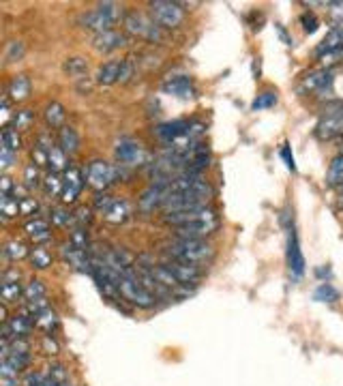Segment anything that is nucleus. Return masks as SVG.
Wrapping results in <instances>:
<instances>
[{
    "mask_svg": "<svg viewBox=\"0 0 343 386\" xmlns=\"http://www.w3.org/2000/svg\"><path fill=\"white\" fill-rule=\"evenodd\" d=\"M163 253L168 257L181 262H189L195 266H202L206 260L215 255V247L208 245L206 240H195V238H172V243L163 247Z\"/></svg>",
    "mask_w": 343,
    "mask_h": 386,
    "instance_id": "nucleus-1",
    "label": "nucleus"
},
{
    "mask_svg": "<svg viewBox=\"0 0 343 386\" xmlns=\"http://www.w3.org/2000/svg\"><path fill=\"white\" fill-rule=\"evenodd\" d=\"M120 18H125V15H123V7L118 3H99L92 11L81 15L79 24H81V28L92 30L94 35H99V32L114 30V26H116V22Z\"/></svg>",
    "mask_w": 343,
    "mask_h": 386,
    "instance_id": "nucleus-2",
    "label": "nucleus"
},
{
    "mask_svg": "<svg viewBox=\"0 0 343 386\" xmlns=\"http://www.w3.org/2000/svg\"><path fill=\"white\" fill-rule=\"evenodd\" d=\"M118 290H120V298L127 300L129 305H134L138 309H153L157 307V296L151 294L149 290L142 285V281L138 279V270H134L131 275H127L120 279L118 283Z\"/></svg>",
    "mask_w": 343,
    "mask_h": 386,
    "instance_id": "nucleus-3",
    "label": "nucleus"
},
{
    "mask_svg": "<svg viewBox=\"0 0 343 386\" xmlns=\"http://www.w3.org/2000/svg\"><path fill=\"white\" fill-rule=\"evenodd\" d=\"M314 133L322 142L337 140L343 136V101H335L324 107Z\"/></svg>",
    "mask_w": 343,
    "mask_h": 386,
    "instance_id": "nucleus-4",
    "label": "nucleus"
},
{
    "mask_svg": "<svg viewBox=\"0 0 343 386\" xmlns=\"http://www.w3.org/2000/svg\"><path fill=\"white\" fill-rule=\"evenodd\" d=\"M123 26L129 35L146 39L151 43H159L163 41V28L159 24L153 22V18H146V15L138 13V11H129L123 18Z\"/></svg>",
    "mask_w": 343,
    "mask_h": 386,
    "instance_id": "nucleus-5",
    "label": "nucleus"
},
{
    "mask_svg": "<svg viewBox=\"0 0 343 386\" xmlns=\"http://www.w3.org/2000/svg\"><path fill=\"white\" fill-rule=\"evenodd\" d=\"M151 18L161 28L174 30L185 22V9L181 3H172V0H155L151 3Z\"/></svg>",
    "mask_w": 343,
    "mask_h": 386,
    "instance_id": "nucleus-6",
    "label": "nucleus"
},
{
    "mask_svg": "<svg viewBox=\"0 0 343 386\" xmlns=\"http://www.w3.org/2000/svg\"><path fill=\"white\" fill-rule=\"evenodd\" d=\"M84 176H86V185H90L97 191H105L110 185H114L120 179V170L103 159H94L86 166Z\"/></svg>",
    "mask_w": 343,
    "mask_h": 386,
    "instance_id": "nucleus-7",
    "label": "nucleus"
},
{
    "mask_svg": "<svg viewBox=\"0 0 343 386\" xmlns=\"http://www.w3.org/2000/svg\"><path fill=\"white\" fill-rule=\"evenodd\" d=\"M86 185V176L84 172H81L77 166H69L67 172L62 174V204L67 206V204H75L77 198L81 196V189H84Z\"/></svg>",
    "mask_w": 343,
    "mask_h": 386,
    "instance_id": "nucleus-8",
    "label": "nucleus"
},
{
    "mask_svg": "<svg viewBox=\"0 0 343 386\" xmlns=\"http://www.w3.org/2000/svg\"><path fill=\"white\" fill-rule=\"evenodd\" d=\"M161 266H166L172 275L181 281V285H198L200 279H202V268L195 266V264H189V262H181V260H174V257H168L161 262Z\"/></svg>",
    "mask_w": 343,
    "mask_h": 386,
    "instance_id": "nucleus-9",
    "label": "nucleus"
},
{
    "mask_svg": "<svg viewBox=\"0 0 343 386\" xmlns=\"http://www.w3.org/2000/svg\"><path fill=\"white\" fill-rule=\"evenodd\" d=\"M32 329H35V322L28 311H20L9 318V322L3 324V344H9L18 337H30Z\"/></svg>",
    "mask_w": 343,
    "mask_h": 386,
    "instance_id": "nucleus-10",
    "label": "nucleus"
},
{
    "mask_svg": "<svg viewBox=\"0 0 343 386\" xmlns=\"http://www.w3.org/2000/svg\"><path fill=\"white\" fill-rule=\"evenodd\" d=\"M217 219L215 211L210 208H193V211H174V213H166L161 217V221L166 225H172V228H181V225H189L195 221H212Z\"/></svg>",
    "mask_w": 343,
    "mask_h": 386,
    "instance_id": "nucleus-11",
    "label": "nucleus"
},
{
    "mask_svg": "<svg viewBox=\"0 0 343 386\" xmlns=\"http://www.w3.org/2000/svg\"><path fill=\"white\" fill-rule=\"evenodd\" d=\"M114 157H116V161L123 166H140L144 164L146 153L142 151L140 142L131 138H123L116 146H114Z\"/></svg>",
    "mask_w": 343,
    "mask_h": 386,
    "instance_id": "nucleus-12",
    "label": "nucleus"
},
{
    "mask_svg": "<svg viewBox=\"0 0 343 386\" xmlns=\"http://www.w3.org/2000/svg\"><path fill=\"white\" fill-rule=\"evenodd\" d=\"M24 287L20 283V270L18 268H7L3 272V285H0V296H3L5 305H15L24 298Z\"/></svg>",
    "mask_w": 343,
    "mask_h": 386,
    "instance_id": "nucleus-13",
    "label": "nucleus"
},
{
    "mask_svg": "<svg viewBox=\"0 0 343 386\" xmlns=\"http://www.w3.org/2000/svg\"><path fill=\"white\" fill-rule=\"evenodd\" d=\"M170 196H172L170 183H153L149 189L142 191V196H140V208H142V211H146V213H151V211H155V208H159V206L166 204Z\"/></svg>",
    "mask_w": 343,
    "mask_h": 386,
    "instance_id": "nucleus-14",
    "label": "nucleus"
},
{
    "mask_svg": "<svg viewBox=\"0 0 343 386\" xmlns=\"http://www.w3.org/2000/svg\"><path fill=\"white\" fill-rule=\"evenodd\" d=\"M129 43L127 35L120 30H105V32H99V35L92 37V47L97 52H103V54H110V52H116L120 47H125Z\"/></svg>",
    "mask_w": 343,
    "mask_h": 386,
    "instance_id": "nucleus-15",
    "label": "nucleus"
},
{
    "mask_svg": "<svg viewBox=\"0 0 343 386\" xmlns=\"http://www.w3.org/2000/svg\"><path fill=\"white\" fill-rule=\"evenodd\" d=\"M333 86V73L331 69H316L312 73H307L301 82V90L305 92H316V94H324L329 92Z\"/></svg>",
    "mask_w": 343,
    "mask_h": 386,
    "instance_id": "nucleus-16",
    "label": "nucleus"
},
{
    "mask_svg": "<svg viewBox=\"0 0 343 386\" xmlns=\"http://www.w3.org/2000/svg\"><path fill=\"white\" fill-rule=\"evenodd\" d=\"M219 228V221H195L189 225H181V228H174V238H195V240H204L208 234H212Z\"/></svg>",
    "mask_w": 343,
    "mask_h": 386,
    "instance_id": "nucleus-17",
    "label": "nucleus"
},
{
    "mask_svg": "<svg viewBox=\"0 0 343 386\" xmlns=\"http://www.w3.org/2000/svg\"><path fill=\"white\" fill-rule=\"evenodd\" d=\"M288 266H290L294 277H301L305 272V257H303L298 236H296V230L294 228L288 230Z\"/></svg>",
    "mask_w": 343,
    "mask_h": 386,
    "instance_id": "nucleus-18",
    "label": "nucleus"
},
{
    "mask_svg": "<svg viewBox=\"0 0 343 386\" xmlns=\"http://www.w3.org/2000/svg\"><path fill=\"white\" fill-rule=\"evenodd\" d=\"M189 127L191 123L187 120H170V123H161L155 127V136L161 140V142H168V144H174L181 138H185L189 133Z\"/></svg>",
    "mask_w": 343,
    "mask_h": 386,
    "instance_id": "nucleus-19",
    "label": "nucleus"
},
{
    "mask_svg": "<svg viewBox=\"0 0 343 386\" xmlns=\"http://www.w3.org/2000/svg\"><path fill=\"white\" fill-rule=\"evenodd\" d=\"M32 92V82L26 73H18L11 77V82L7 86V96L13 103H24Z\"/></svg>",
    "mask_w": 343,
    "mask_h": 386,
    "instance_id": "nucleus-20",
    "label": "nucleus"
},
{
    "mask_svg": "<svg viewBox=\"0 0 343 386\" xmlns=\"http://www.w3.org/2000/svg\"><path fill=\"white\" fill-rule=\"evenodd\" d=\"M120 67H123V58H112L107 62H103L99 71H97V84H103V86H112L118 82V75H120Z\"/></svg>",
    "mask_w": 343,
    "mask_h": 386,
    "instance_id": "nucleus-21",
    "label": "nucleus"
},
{
    "mask_svg": "<svg viewBox=\"0 0 343 386\" xmlns=\"http://www.w3.org/2000/svg\"><path fill=\"white\" fill-rule=\"evenodd\" d=\"M24 234L30 238V240H35V243H45L47 238H50L52 234V228H50V223H47L45 219H30L24 223Z\"/></svg>",
    "mask_w": 343,
    "mask_h": 386,
    "instance_id": "nucleus-22",
    "label": "nucleus"
},
{
    "mask_svg": "<svg viewBox=\"0 0 343 386\" xmlns=\"http://www.w3.org/2000/svg\"><path fill=\"white\" fill-rule=\"evenodd\" d=\"M43 120L47 127L52 129H62L64 127V120H67V110H64L62 103L58 101H50L43 110Z\"/></svg>",
    "mask_w": 343,
    "mask_h": 386,
    "instance_id": "nucleus-23",
    "label": "nucleus"
},
{
    "mask_svg": "<svg viewBox=\"0 0 343 386\" xmlns=\"http://www.w3.org/2000/svg\"><path fill=\"white\" fill-rule=\"evenodd\" d=\"M32 322H35V329H39V331L45 333V335H52V333L58 329V324H60L58 313H56L52 307H47V309H43L41 313L32 316Z\"/></svg>",
    "mask_w": 343,
    "mask_h": 386,
    "instance_id": "nucleus-24",
    "label": "nucleus"
},
{
    "mask_svg": "<svg viewBox=\"0 0 343 386\" xmlns=\"http://www.w3.org/2000/svg\"><path fill=\"white\" fill-rule=\"evenodd\" d=\"M343 47V30H337V28H331L329 30V35H326L322 39V43L316 47V56H326V54H331V52H337Z\"/></svg>",
    "mask_w": 343,
    "mask_h": 386,
    "instance_id": "nucleus-25",
    "label": "nucleus"
},
{
    "mask_svg": "<svg viewBox=\"0 0 343 386\" xmlns=\"http://www.w3.org/2000/svg\"><path fill=\"white\" fill-rule=\"evenodd\" d=\"M166 92L170 94H176V96H193L195 88H193V79L187 77V75H181V77H172L170 82H166L161 86Z\"/></svg>",
    "mask_w": 343,
    "mask_h": 386,
    "instance_id": "nucleus-26",
    "label": "nucleus"
},
{
    "mask_svg": "<svg viewBox=\"0 0 343 386\" xmlns=\"http://www.w3.org/2000/svg\"><path fill=\"white\" fill-rule=\"evenodd\" d=\"M58 146L67 155H75L79 151V136L73 127L64 125L62 129H58Z\"/></svg>",
    "mask_w": 343,
    "mask_h": 386,
    "instance_id": "nucleus-27",
    "label": "nucleus"
},
{
    "mask_svg": "<svg viewBox=\"0 0 343 386\" xmlns=\"http://www.w3.org/2000/svg\"><path fill=\"white\" fill-rule=\"evenodd\" d=\"M28 262H30V266L35 268V270H45V268L52 266L54 257H52L50 251H47V247L35 245V247L30 249V253H28Z\"/></svg>",
    "mask_w": 343,
    "mask_h": 386,
    "instance_id": "nucleus-28",
    "label": "nucleus"
},
{
    "mask_svg": "<svg viewBox=\"0 0 343 386\" xmlns=\"http://www.w3.org/2000/svg\"><path fill=\"white\" fill-rule=\"evenodd\" d=\"M129 217H131V208H129L127 200H116L110 211L103 215V219L112 225H123Z\"/></svg>",
    "mask_w": 343,
    "mask_h": 386,
    "instance_id": "nucleus-29",
    "label": "nucleus"
},
{
    "mask_svg": "<svg viewBox=\"0 0 343 386\" xmlns=\"http://www.w3.org/2000/svg\"><path fill=\"white\" fill-rule=\"evenodd\" d=\"M69 159H67V153H64L58 144H54V146L50 149V153H47V168H50V172H56V174H64L69 168Z\"/></svg>",
    "mask_w": 343,
    "mask_h": 386,
    "instance_id": "nucleus-30",
    "label": "nucleus"
},
{
    "mask_svg": "<svg viewBox=\"0 0 343 386\" xmlns=\"http://www.w3.org/2000/svg\"><path fill=\"white\" fill-rule=\"evenodd\" d=\"M326 185L329 187H343V151L337 153L326 172Z\"/></svg>",
    "mask_w": 343,
    "mask_h": 386,
    "instance_id": "nucleus-31",
    "label": "nucleus"
},
{
    "mask_svg": "<svg viewBox=\"0 0 343 386\" xmlns=\"http://www.w3.org/2000/svg\"><path fill=\"white\" fill-rule=\"evenodd\" d=\"M62 71L67 73L69 77H73V79H81L88 73V60L81 58V56H71V58L64 60Z\"/></svg>",
    "mask_w": 343,
    "mask_h": 386,
    "instance_id": "nucleus-32",
    "label": "nucleus"
},
{
    "mask_svg": "<svg viewBox=\"0 0 343 386\" xmlns=\"http://www.w3.org/2000/svg\"><path fill=\"white\" fill-rule=\"evenodd\" d=\"M39 298H47V287L41 279L32 277L24 287V303H32V300H39Z\"/></svg>",
    "mask_w": 343,
    "mask_h": 386,
    "instance_id": "nucleus-33",
    "label": "nucleus"
},
{
    "mask_svg": "<svg viewBox=\"0 0 343 386\" xmlns=\"http://www.w3.org/2000/svg\"><path fill=\"white\" fill-rule=\"evenodd\" d=\"M32 123H35V112L28 110V107L18 110L11 118V127L15 129V131H28V129L32 127Z\"/></svg>",
    "mask_w": 343,
    "mask_h": 386,
    "instance_id": "nucleus-34",
    "label": "nucleus"
},
{
    "mask_svg": "<svg viewBox=\"0 0 343 386\" xmlns=\"http://www.w3.org/2000/svg\"><path fill=\"white\" fill-rule=\"evenodd\" d=\"M28 253H30V249L18 238L9 240V243L5 245V249H3V255L7 257V260H13V262L24 260V257H28Z\"/></svg>",
    "mask_w": 343,
    "mask_h": 386,
    "instance_id": "nucleus-35",
    "label": "nucleus"
},
{
    "mask_svg": "<svg viewBox=\"0 0 343 386\" xmlns=\"http://www.w3.org/2000/svg\"><path fill=\"white\" fill-rule=\"evenodd\" d=\"M0 215H3L5 221L9 219H18L20 213V200H15L13 196H3L0 198Z\"/></svg>",
    "mask_w": 343,
    "mask_h": 386,
    "instance_id": "nucleus-36",
    "label": "nucleus"
},
{
    "mask_svg": "<svg viewBox=\"0 0 343 386\" xmlns=\"http://www.w3.org/2000/svg\"><path fill=\"white\" fill-rule=\"evenodd\" d=\"M43 179H45V176H41V168L35 164V161H30V164L24 168V185L28 189L43 187Z\"/></svg>",
    "mask_w": 343,
    "mask_h": 386,
    "instance_id": "nucleus-37",
    "label": "nucleus"
},
{
    "mask_svg": "<svg viewBox=\"0 0 343 386\" xmlns=\"http://www.w3.org/2000/svg\"><path fill=\"white\" fill-rule=\"evenodd\" d=\"M43 191L47 198H56V196H62V176L56 174V172H50L43 179Z\"/></svg>",
    "mask_w": 343,
    "mask_h": 386,
    "instance_id": "nucleus-38",
    "label": "nucleus"
},
{
    "mask_svg": "<svg viewBox=\"0 0 343 386\" xmlns=\"http://www.w3.org/2000/svg\"><path fill=\"white\" fill-rule=\"evenodd\" d=\"M26 54V43L20 39H13L7 43L5 47V62H15V60H22Z\"/></svg>",
    "mask_w": 343,
    "mask_h": 386,
    "instance_id": "nucleus-39",
    "label": "nucleus"
},
{
    "mask_svg": "<svg viewBox=\"0 0 343 386\" xmlns=\"http://www.w3.org/2000/svg\"><path fill=\"white\" fill-rule=\"evenodd\" d=\"M3 146L9 149V151H13V153H18L22 149V136H20V131H15L13 127L7 125L3 129Z\"/></svg>",
    "mask_w": 343,
    "mask_h": 386,
    "instance_id": "nucleus-40",
    "label": "nucleus"
},
{
    "mask_svg": "<svg viewBox=\"0 0 343 386\" xmlns=\"http://www.w3.org/2000/svg\"><path fill=\"white\" fill-rule=\"evenodd\" d=\"M339 296H341L339 290H335L331 283H320L318 290H316V294H314V298L320 300V303H337Z\"/></svg>",
    "mask_w": 343,
    "mask_h": 386,
    "instance_id": "nucleus-41",
    "label": "nucleus"
},
{
    "mask_svg": "<svg viewBox=\"0 0 343 386\" xmlns=\"http://www.w3.org/2000/svg\"><path fill=\"white\" fill-rule=\"evenodd\" d=\"M50 215H52V223L58 225V228H67V225L73 223V213H69L64 206H52Z\"/></svg>",
    "mask_w": 343,
    "mask_h": 386,
    "instance_id": "nucleus-42",
    "label": "nucleus"
},
{
    "mask_svg": "<svg viewBox=\"0 0 343 386\" xmlns=\"http://www.w3.org/2000/svg\"><path fill=\"white\" fill-rule=\"evenodd\" d=\"M69 243H71L75 249L88 251V245H90L88 230H86V228H73V230H71V236H69Z\"/></svg>",
    "mask_w": 343,
    "mask_h": 386,
    "instance_id": "nucleus-43",
    "label": "nucleus"
},
{
    "mask_svg": "<svg viewBox=\"0 0 343 386\" xmlns=\"http://www.w3.org/2000/svg\"><path fill=\"white\" fill-rule=\"evenodd\" d=\"M47 378L50 380H54L56 384H60V382H69V369L64 367V365H60V363H52L50 367L45 369L43 372Z\"/></svg>",
    "mask_w": 343,
    "mask_h": 386,
    "instance_id": "nucleus-44",
    "label": "nucleus"
},
{
    "mask_svg": "<svg viewBox=\"0 0 343 386\" xmlns=\"http://www.w3.org/2000/svg\"><path fill=\"white\" fill-rule=\"evenodd\" d=\"M118 198H114V196H110L107 191H103V193H97L94 196V202H92V208L94 211H99L101 215H105L110 208L114 206V202H116Z\"/></svg>",
    "mask_w": 343,
    "mask_h": 386,
    "instance_id": "nucleus-45",
    "label": "nucleus"
},
{
    "mask_svg": "<svg viewBox=\"0 0 343 386\" xmlns=\"http://www.w3.org/2000/svg\"><path fill=\"white\" fill-rule=\"evenodd\" d=\"M136 69H138V64L134 58H123V67H120V75H118V82L120 84H129L131 82V77L136 75Z\"/></svg>",
    "mask_w": 343,
    "mask_h": 386,
    "instance_id": "nucleus-46",
    "label": "nucleus"
},
{
    "mask_svg": "<svg viewBox=\"0 0 343 386\" xmlns=\"http://www.w3.org/2000/svg\"><path fill=\"white\" fill-rule=\"evenodd\" d=\"M92 221V208L88 206H79L77 211L73 213V228H86V225Z\"/></svg>",
    "mask_w": 343,
    "mask_h": 386,
    "instance_id": "nucleus-47",
    "label": "nucleus"
},
{
    "mask_svg": "<svg viewBox=\"0 0 343 386\" xmlns=\"http://www.w3.org/2000/svg\"><path fill=\"white\" fill-rule=\"evenodd\" d=\"M277 103V92H262L257 94L253 103H251V110L253 112H259V110H266V107H272Z\"/></svg>",
    "mask_w": 343,
    "mask_h": 386,
    "instance_id": "nucleus-48",
    "label": "nucleus"
},
{
    "mask_svg": "<svg viewBox=\"0 0 343 386\" xmlns=\"http://www.w3.org/2000/svg\"><path fill=\"white\" fill-rule=\"evenodd\" d=\"M301 24H303V30L307 32V35H314V32L318 30V26H320V20L316 18V13L307 11V13H303Z\"/></svg>",
    "mask_w": 343,
    "mask_h": 386,
    "instance_id": "nucleus-49",
    "label": "nucleus"
},
{
    "mask_svg": "<svg viewBox=\"0 0 343 386\" xmlns=\"http://www.w3.org/2000/svg\"><path fill=\"white\" fill-rule=\"evenodd\" d=\"M47 151L45 146H41L39 142H35V146H32V161H35V164L41 168V166H47Z\"/></svg>",
    "mask_w": 343,
    "mask_h": 386,
    "instance_id": "nucleus-50",
    "label": "nucleus"
},
{
    "mask_svg": "<svg viewBox=\"0 0 343 386\" xmlns=\"http://www.w3.org/2000/svg\"><path fill=\"white\" fill-rule=\"evenodd\" d=\"M37 211H39V202L32 198V196H28V198H24L20 202V213L22 215H35Z\"/></svg>",
    "mask_w": 343,
    "mask_h": 386,
    "instance_id": "nucleus-51",
    "label": "nucleus"
},
{
    "mask_svg": "<svg viewBox=\"0 0 343 386\" xmlns=\"http://www.w3.org/2000/svg\"><path fill=\"white\" fill-rule=\"evenodd\" d=\"M15 159H18V153H13V151H9V149H0V168L3 170H9L13 164H15Z\"/></svg>",
    "mask_w": 343,
    "mask_h": 386,
    "instance_id": "nucleus-52",
    "label": "nucleus"
},
{
    "mask_svg": "<svg viewBox=\"0 0 343 386\" xmlns=\"http://www.w3.org/2000/svg\"><path fill=\"white\" fill-rule=\"evenodd\" d=\"M322 62H324V69L333 67V64H341L343 62V47H341V50H337V52H331V54L322 56Z\"/></svg>",
    "mask_w": 343,
    "mask_h": 386,
    "instance_id": "nucleus-53",
    "label": "nucleus"
},
{
    "mask_svg": "<svg viewBox=\"0 0 343 386\" xmlns=\"http://www.w3.org/2000/svg\"><path fill=\"white\" fill-rule=\"evenodd\" d=\"M41 350L45 354H52V357H56V354H58V344L52 339V335H45L41 339Z\"/></svg>",
    "mask_w": 343,
    "mask_h": 386,
    "instance_id": "nucleus-54",
    "label": "nucleus"
},
{
    "mask_svg": "<svg viewBox=\"0 0 343 386\" xmlns=\"http://www.w3.org/2000/svg\"><path fill=\"white\" fill-rule=\"evenodd\" d=\"M281 157H283V161H285V166H288L292 172H296V164H294V155L290 153V146H288V144H283V146H281Z\"/></svg>",
    "mask_w": 343,
    "mask_h": 386,
    "instance_id": "nucleus-55",
    "label": "nucleus"
},
{
    "mask_svg": "<svg viewBox=\"0 0 343 386\" xmlns=\"http://www.w3.org/2000/svg\"><path fill=\"white\" fill-rule=\"evenodd\" d=\"M18 183H13V179L9 176H3V181H0V187H3V196H13V189Z\"/></svg>",
    "mask_w": 343,
    "mask_h": 386,
    "instance_id": "nucleus-56",
    "label": "nucleus"
},
{
    "mask_svg": "<svg viewBox=\"0 0 343 386\" xmlns=\"http://www.w3.org/2000/svg\"><path fill=\"white\" fill-rule=\"evenodd\" d=\"M3 386H22L20 378H3Z\"/></svg>",
    "mask_w": 343,
    "mask_h": 386,
    "instance_id": "nucleus-57",
    "label": "nucleus"
},
{
    "mask_svg": "<svg viewBox=\"0 0 343 386\" xmlns=\"http://www.w3.org/2000/svg\"><path fill=\"white\" fill-rule=\"evenodd\" d=\"M333 28H337V30H343V18H341V20H337V22H333Z\"/></svg>",
    "mask_w": 343,
    "mask_h": 386,
    "instance_id": "nucleus-58",
    "label": "nucleus"
},
{
    "mask_svg": "<svg viewBox=\"0 0 343 386\" xmlns=\"http://www.w3.org/2000/svg\"><path fill=\"white\" fill-rule=\"evenodd\" d=\"M56 386H73V382L69 380V382H60V384H56Z\"/></svg>",
    "mask_w": 343,
    "mask_h": 386,
    "instance_id": "nucleus-59",
    "label": "nucleus"
},
{
    "mask_svg": "<svg viewBox=\"0 0 343 386\" xmlns=\"http://www.w3.org/2000/svg\"><path fill=\"white\" fill-rule=\"evenodd\" d=\"M339 204L343 206V187H341V196H339Z\"/></svg>",
    "mask_w": 343,
    "mask_h": 386,
    "instance_id": "nucleus-60",
    "label": "nucleus"
},
{
    "mask_svg": "<svg viewBox=\"0 0 343 386\" xmlns=\"http://www.w3.org/2000/svg\"><path fill=\"white\" fill-rule=\"evenodd\" d=\"M337 140H339V144H341V146H343V136H341V138H337ZM341 151H343V149H341Z\"/></svg>",
    "mask_w": 343,
    "mask_h": 386,
    "instance_id": "nucleus-61",
    "label": "nucleus"
}]
</instances>
